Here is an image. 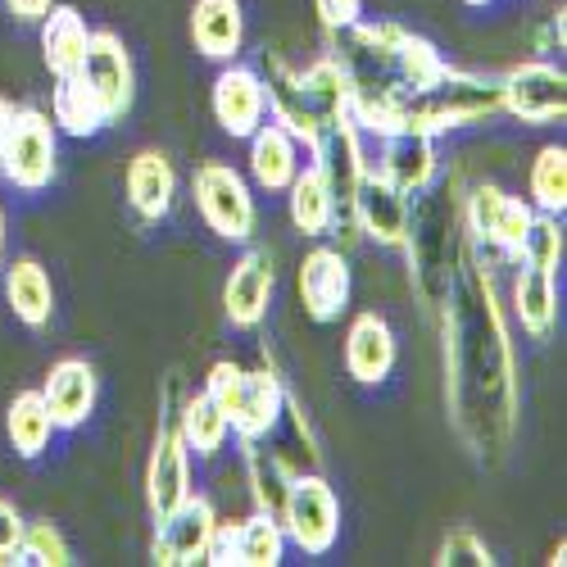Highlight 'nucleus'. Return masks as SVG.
Listing matches in <instances>:
<instances>
[{"instance_id":"obj_1","label":"nucleus","mask_w":567,"mask_h":567,"mask_svg":"<svg viewBox=\"0 0 567 567\" xmlns=\"http://www.w3.org/2000/svg\"><path fill=\"white\" fill-rule=\"evenodd\" d=\"M441 322V372H445V417L472 463L499 467L513 454L517 417H523V372L513 350V322L504 313L491 268L472 255L436 309Z\"/></svg>"},{"instance_id":"obj_2","label":"nucleus","mask_w":567,"mask_h":567,"mask_svg":"<svg viewBox=\"0 0 567 567\" xmlns=\"http://www.w3.org/2000/svg\"><path fill=\"white\" fill-rule=\"evenodd\" d=\"M327 51L337 55L350 82V118L363 136H391L395 110L413 91H427L450 60L441 45L422 32H409L400 23H354L346 32L327 37Z\"/></svg>"},{"instance_id":"obj_3","label":"nucleus","mask_w":567,"mask_h":567,"mask_svg":"<svg viewBox=\"0 0 567 567\" xmlns=\"http://www.w3.org/2000/svg\"><path fill=\"white\" fill-rule=\"evenodd\" d=\"M467 255V227H463V168L436 173L427 192L409 200V236H404V259L409 281L422 313L436 318L450 281L458 272V259Z\"/></svg>"},{"instance_id":"obj_4","label":"nucleus","mask_w":567,"mask_h":567,"mask_svg":"<svg viewBox=\"0 0 567 567\" xmlns=\"http://www.w3.org/2000/svg\"><path fill=\"white\" fill-rule=\"evenodd\" d=\"M499 114V82L486 73H472L450 64L427 91H413L395 110V132H417V136H450L458 127L486 123ZM391 132V136H395Z\"/></svg>"},{"instance_id":"obj_5","label":"nucleus","mask_w":567,"mask_h":567,"mask_svg":"<svg viewBox=\"0 0 567 567\" xmlns=\"http://www.w3.org/2000/svg\"><path fill=\"white\" fill-rule=\"evenodd\" d=\"M200 391L223 409L236 441H268L281 427V409H287V377L272 368L268 354H264V368H241L236 359L209 363Z\"/></svg>"},{"instance_id":"obj_6","label":"nucleus","mask_w":567,"mask_h":567,"mask_svg":"<svg viewBox=\"0 0 567 567\" xmlns=\"http://www.w3.org/2000/svg\"><path fill=\"white\" fill-rule=\"evenodd\" d=\"M536 209L527 205V196H508L495 182H477L463 186V227H467V246L486 268L495 264H517L523 250V236L532 227Z\"/></svg>"},{"instance_id":"obj_7","label":"nucleus","mask_w":567,"mask_h":567,"mask_svg":"<svg viewBox=\"0 0 567 567\" xmlns=\"http://www.w3.org/2000/svg\"><path fill=\"white\" fill-rule=\"evenodd\" d=\"M192 200H196V214L205 218V227L218 236V241H231V246L255 241L259 205H255V186L241 168H231L223 159H205L192 173Z\"/></svg>"},{"instance_id":"obj_8","label":"nucleus","mask_w":567,"mask_h":567,"mask_svg":"<svg viewBox=\"0 0 567 567\" xmlns=\"http://www.w3.org/2000/svg\"><path fill=\"white\" fill-rule=\"evenodd\" d=\"M177 404H182V377L168 372L164 395H159V427H155V445H151V463H146V513L151 523H159L164 513H173L186 495H192V450H186L182 432H177Z\"/></svg>"},{"instance_id":"obj_9","label":"nucleus","mask_w":567,"mask_h":567,"mask_svg":"<svg viewBox=\"0 0 567 567\" xmlns=\"http://www.w3.org/2000/svg\"><path fill=\"white\" fill-rule=\"evenodd\" d=\"M287 545H296L305 558H327L341 540V499L337 486L322 477V467H300L287 491V504L277 513Z\"/></svg>"},{"instance_id":"obj_10","label":"nucleus","mask_w":567,"mask_h":567,"mask_svg":"<svg viewBox=\"0 0 567 567\" xmlns=\"http://www.w3.org/2000/svg\"><path fill=\"white\" fill-rule=\"evenodd\" d=\"M60 173V127L51 123V114L37 105H19L6 151H0V177H6L14 192L32 196L45 192Z\"/></svg>"},{"instance_id":"obj_11","label":"nucleus","mask_w":567,"mask_h":567,"mask_svg":"<svg viewBox=\"0 0 567 567\" xmlns=\"http://www.w3.org/2000/svg\"><path fill=\"white\" fill-rule=\"evenodd\" d=\"M495 82H499V114L527 127H549L567 118V73L554 60H523Z\"/></svg>"},{"instance_id":"obj_12","label":"nucleus","mask_w":567,"mask_h":567,"mask_svg":"<svg viewBox=\"0 0 567 567\" xmlns=\"http://www.w3.org/2000/svg\"><path fill=\"white\" fill-rule=\"evenodd\" d=\"M218 527V508L209 495H186L173 513H164L155 523V540H151V563L159 567H196L209 554Z\"/></svg>"},{"instance_id":"obj_13","label":"nucleus","mask_w":567,"mask_h":567,"mask_svg":"<svg viewBox=\"0 0 567 567\" xmlns=\"http://www.w3.org/2000/svg\"><path fill=\"white\" fill-rule=\"evenodd\" d=\"M78 78L91 86V96L101 101L110 123H123L132 114V105H136V64H132V51L123 45L118 32H91V45H86V60H82Z\"/></svg>"},{"instance_id":"obj_14","label":"nucleus","mask_w":567,"mask_h":567,"mask_svg":"<svg viewBox=\"0 0 567 567\" xmlns=\"http://www.w3.org/2000/svg\"><path fill=\"white\" fill-rule=\"evenodd\" d=\"M259 78H264V96H268V118L287 127L300 146L313 155L318 151V136H322V118L305 96V82L300 69L281 55V51H264L259 55Z\"/></svg>"},{"instance_id":"obj_15","label":"nucleus","mask_w":567,"mask_h":567,"mask_svg":"<svg viewBox=\"0 0 567 567\" xmlns=\"http://www.w3.org/2000/svg\"><path fill=\"white\" fill-rule=\"evenodd\" d=\"M296 287H300V305L313 322H341L350 309V291H354L346 250L341 246H313L296 272Z\"/></svg>"},{"instance_id":"obj_16","label":"nucleus","mask_w":567,"mask_h":567,"mask_svg":"<svg viewBox=\"0 0 567 567\" xmlns=\"http://www.w3.org/2000/svg\"><path fill=\"white\" fill-rule=\"evenodd\" d=\"M209 110H214V123H218L231 141H246V136L268 118V96H264L259 69L227 60V64L218 69V78H214Z\"/></svg>"},{"instance_id":"obj_17","label":"nucleus","mask_w":567,"mask_h":567,"mask_svg":"<svg viewBox=\"0 0 567 567\" xmlns=\"http://www.w3.org/2000/svg\"><path fill=\"white\" fill-rule=\"evenodd\" d=\"M272 287H277V272H272L268 250L246 246L223 281V313L236 332H259L272 305Z\"/></svg>"},{"instance_id":"obj_18","label":"nucleus","mask_w":567,"mask_h":567,"mask_svg":"<svg viewBox=\"0 0 567 567\" xmlns=\"http://www.w3.org/2000/svg\"><path fill=\"white\" fill-rule=\"evenodd\" d=\"M37 391H41L45 409H51L55 427L60 432H78V427H86V417L96 413L101 377H96V368H91L86 359L69 354V359L51 363V372H45V382Z\"/></svg>"},{"instance_id":"obj_19","label":"nucleus","mask_w":567,"mask_h":567,"mask_svg":"<svg viewBox=\"0 0 567 567\" xmlns=\"http://www.w3.org/2000/svg\"><path fill=\"white\" fill-rule=\"evenodd\" d=\"M354 223L368 241H377L382 250H404L409 236V196L400 192L395 182H386L368 164L359 192H354Z\"/></svg>"},{"instance_id":"obj_20","label":"nucleus","mask_w":567,"mask_h":567,"mask_svg":"<svg viewBox=\"0 0 567 567\" xmlns=\"http://www.w3.org/2000/svg\"><path fill=\"white\" fill-rule=\"evenodd\" d=\"M395 363H400L395 327L372 309L354 313L350 327H346V372L359 386H382V382H391Z\"/></svg>"},{"instance_id":"obj_21","label":"nucleus","mask_w":567,"mask_h":567,"mask_svg":"<svg viewBox=\"0 0 567 567\" xmlns=\"http://www.w3.org/2000/svg\"><path fill=\"white\" fill-rule=\"evenodd\" d=\"M123 196L127 209L141 223H164L177 205V168L164 151H136L123 173Z\"/></svg>"},{"instance_id":"obj_22","label":"nucleus","mask_w":567,"mask_h":567,"mask_svg":"<svg viewBox=\"0 0 567 567\" xmlns=\"http://www.w3.org/2000/svg\"><path fill=\"white\" fill-rule=\"evenodd\" d=\"M504 313L523 327V337L532 341H549L558 327V277L549 268H532L517 264L513 281H508V305Z\"/></svg>"},{"instance_id":"obj_23","label":"nucleus","mask_w":567,"mask_h":567,"mask_svg":"<svg viewBox=\"0 0 567 567\" xmlns=\"http://www.w3.org/2000/svg\"><path fill=\"white\" fill-rule=\"evenodd\" d=\"M246 146H250V159H246V168H250V186H259V192H268V196H281L291 186V177L300 173V164H305V146L300 141L281 127V123H272V118H264L250 136H246Z\"/></svg>"},{"instance_id":"obj_24","label":"nucleus","mask_w":567,"mask_h":567,"mask_svg":"<svg viewBox=\"0 0 567 567\" xmlns=\"http://www.w3.org/2000/svg\"><path fill=\"white\" fill-rule=\"evenodd\" d=\"M386 182H395L400 192L413 200L417 192H427L441 173V155H436V136H417V132H395L382 136V159L372 164Z\"/></svg>"},{"instance_id":"obj_25","label":"nucleus","mask_w":567,"mask_h":567,"mask_svg":"<svg viewBox=\"0 0 567 567\" xmlns=\"http://www.w3.org/2000/svg\"><path fill=\"white\" fill-rule=\"evenodd\" d=\"M0 281H6V305L10 313L28 327V332H45L55 318V287H51V272H45L41 259L19 255L14 264L0 268Z\"/></svg>"},{"instance_id":"obj_26","label":"nucleus","mask_w":567,"mask_h":567,"mask_svg":"<svg viewBox=\"0 0 567 567\" xmlns=\"http://www.w3.org/2000/svg\"><path fill=\"white\" fill-rule=\"evenodd\" d=\"M241 467H246V486H250V504L259 513H281L287 491L296 482L300 463L287 450H272L268 441H241Z\"/></svg>"},{"instance_id":"obj_27","label":"nucleus","mask_w":567,"mask_h":567,"mask_svg":"<svg viewBox=\"0 0 567 567\" xmlns=\"http://www.w3.org/2000/svg\"><path fill=\"white\" fill-rule=\"evenodd\" d=\"M192 45L214 64H227V60L241 55V45H246L241 0H196L192 6Z\"/></svg>"},{"instance_id":"obj_28","label":"nucleus","mask_w":567,"mask_h":567,"mask_svg":"<svg viewBox=\"0 0 567 567\" xmlns=\"http://www.w3.org/2000/svg\"><path fill=\"white\" fill-rule=\"evenodd\" d=\"M91 45V28L73 6H55L41 14V60L51 69V78H78L82 60Z\"/></svg>"},{"instance_id":"obj_29","label":"nucleus","mask_w":567,"mask_h":567,"mask_svg":"<svg viewBox=\"0 0 567 567\" xmlns=\"http://www.w3.org/2000/svg\"><path fill=\"white\" fill-rule=\"evenodd\" d=\"M287 214H291V227L309 241H322V236H332V223H337V200H332V186H327L322 168L309 159L300 164V173L291 177L287 192Z\"/></svg>"},{"instance_id":"obj_30","label":"nucleus","mask_w":567,"mask_h":567,"mask_svg":"<svg viewBox=\"0 0 567 567\" xmlns=\"http://www.w3.org/2000/svg\"><path fill=\"white\" fill-rule=\"evenodd\" d=\"M177 432L186 441V450H192L196 458H218L223 445L231 441V427L223 409L205 395V391H182V404H177Z\"/></svg>"},{"instance_id":"obj_31","label":"nucleus","mask_w":567,"mask_h":567,"mask_svg":"<svg viewBox=\"0 0 567 567\" xmlns=\"http://www.w3.org/2000/svg\"><path fill=\"white\" fill-rule=\"evenodd\" d=\"M55 417H51V409H45V400H41V391H19L14 400H10V409H6V436H10V445H14V454L19 458H41L45 450H51V441H55Z\"/></svg>"},{"instance_id":"obj_32","label":"nucleus","mask_w":567,"mask_h":567,"mask_svg":"<svg viewBox=\"0 0 567 567\" xmlns=\"http://www.w3.org/2000/svg\"><path fill=\"white\" fill-rule=\"evenodd\" d=\"M51 123L64 132V136H101L110 127V114L101 110V101L91 96V86L82 78H55V91H51Z\"/></svg>"},{"instance_id":"obj_33","label":"nucleus","mask_w":567,"mask_h":567,"mask_svg":"<svg viewBox=\"0 0 567 567\" xmlns=\"http://www.w3.org/2000/svg\"><path fill=\"white\" fill-rule=\"evenodd\" d=\"M287 558V532L272 513H250L231 523V567H277Z\"/></svg>"},{"instance_id":"obj_34","label":"nucleus","mask_w":567,"mask_h":567,"mask_svg":"<svg viewBox=\"0 0 567 567\" xmlns=\"http://www.w3.org/2000/svg\"><path fill=\"white\" fill-rule=\"evenodd\" d=\"M300 82H305V96L318 110L322 127L337 123V118H350V82H346V69L337 64L332 51H322L309 69H300Z\"/></svg>"},{"instance_id":"obj_35","label":"nucleus","mask_w":567,"mask_h":567,"mask_svg":"<svg viewBox=\"0 0 567 567\" xmlns=\"http://www.w3.org/2000/svg\"><path fill=\"white\" fill-rule=\"evenodd\" d=\"M527 205L536 214H558L567 209V151L563 146H540L532 168H527Z\"/></svg>"},{"instance_id":"obj_36","label":"nucleus","mask_w":567,"mask_h":567,"mask_svg":"<svg viewBox=\"0 0 567 567\" xmlns=\"http://www.w3.org/2000/svg\"><path fill=\"white\" fill-rule=\"evenodd\" d=\"M517 264L558 272V264H563V218L558 214H536L532 218V227L523 236V250H517Z\"/></svg>"},{"instance_id":"obj_37","label":"nucleus","mask_w":567,"mask_h":567,"mask_svg":"<svg viewBox=\"0 0 567 567\" xmlns=\"http://www.w3.org/2000/svg\"><path fill=\"white\" fill-rule=\"evenodd\" d=\"M23 563H37V567H69L73 563V549L64 540V532L55 523H28L23 527V549H19Z\"/></svg>"},{"instance_id":"obj_38","label":"nucleus","mask_w":567,"mask_h":567,"mask_svg":"<svg viewBox=\"0 0 567 567\" xmlns=\"http://www.w3.org/2000/svg\"><path fill=\"white\" fill-rule=\"evenodd\" d=\"M491 563H495L491 545L472 527H450L436 549V567H491Z\"/></svg>"},{"instance_id":"obj_39","label":"nucleus","mask_w":567,"mask_h":567,"mask_svg":"<svg viewBox=\"0 0 567 567\" xmlns=\"http://www.w3.org/2000/svg\"><path fill=\"white\" fill-rule=\"evenodd\" d=\"M313 10L322 23V37H332V32H346L363 19V0H313Z\"/></svg>"},{"instance_id":"obj_40","label":"nucleus","mask_w":567,"mask_h":567,"mask_svg":"<svg viewBox=\"0 0 567 567\" xmlns=\"http://www.w3.org/2000/svg\"><path fill=\"white\" fill-rule=\"evenodd\" d=\"M23 513L0 495V563H23L19 549H23Z\"/></svg>"},{"instance_id":"obj_41","label":"nucleus","mask_w":567,"mask_h":567,"mask_svg":"<svg viewBox=\"0 0 567 567\" xmlns=\"http://www.w3.org/2000/svg\"><path fill=\"white\" fill-rule=\"evenodd\" d=\"M51 6H55V0H6L10 19H19V23H41V14Z\"/></svg>"},{"instance_id":"obj_42","label":"nucleus","mask_w":567,"mask_h":567,"mask_svg":"<svg viewBox=\"0 0 567 567\" xmlns=\"http://www.w3.org/2000/svg\"><path fill=\"white\" fill-rule=\"evenodd\" d=\"M14 101H6V96H0V151H6V136H10V123H14Z\"/></svg>"},{"instance_id":"obj_43","label":"nucleus","mask_w":567,"mask_h":567,"mask_svg":"<svg viewBox=\"0 0 567 567\" xmlns=\"http://www.w3.org/2000/svg\"><path fill=\"white\" fill-rule=\"evenodd\" d=\"M0 268H6V209H0Z\"/></svg>"},{"instance_id":"obj_44","label":"nucleus","mask_w":567,"mask_h":567,"mask_svg":"<svg viewBox=\"0 0 567 567\" xmlns=\"http://www.w3.org/2000/svg\"><path fill=\"white\" fill-rule=\"evenodd\" d=\"M463 6H467V10H491L495 0H463Z\"/></svg>"}]
</instances>
